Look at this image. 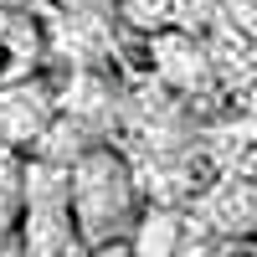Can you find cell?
Returning <instances> with one entry per match:
<instances>
[{
	"instance_id": "cell-1",
	"label": "cell",
	"mask_w": 257,
	"mask_h": 257,
	"mask_svg": "<svg viewBox=\"0 0 257 257\" xmlns=\"http://www.w3.org/2000/svg\"><path fill=\"white\" fill-rule=\"evenodd\" d=\"M67 201H72V221H77L82 247L118 242L144 216L139 185L128 175V165L113 155V149H103V144L82 149V155L67 165Z\"/></svg>"
},
{
	"instance_id": "cell-2",
	"label": "cell",
	"mask_w": 257,
	"mask_h": 257,
	"mask_svg": "<svg viewBox=\"0 0 257 257\" xmlns=\"http://www.w3.org/2000/svg\"><path fill=\"white\" fill-rule=\"evenodd\" d=\"M21 242L26 257H82L72 201H67V165L62 160H31L26 165V211H21Z\"/></svg>"
},
{
	"instance_id": "cell-3",
	"label": "cell",
	"mask_w": 257,
	"mask_h": 257,
	"mask_svg": "<svg viewBox=\"0 0 257 257\" xmlns=\"http://www.w3.org/2000/svg\"><path fill=\"white\" fill-rule=\"evenodd\" d=\"M52 128V88L41 77H16L0 88V144L31 149Z\"/></svg>"
},
{
	"instance_id": "cell-4",
	"label": "cell",
	"mask_w": 257,
	"mask_h": 257,
	"mask_svg": "<svg viewBox=\"0 0 257 257\" xmlns=\"http://www.w3.org/2000/svg\"><path fill=\"white\" fill-rule=\"evenodd\" d=\"M206 226L216 231V237L237 242V237H257V185L252 180H226L216 196L201 206Z\"/></svg>"
},
{
	"instance_id": "cell-5",
	"label": "cell",
	"mask_w": 257,
	"mask_h": 257,
	"mask_svg": "<svg viewBox=\"0 0 257 257\" xmlns=\"http://www.w3.org/2000/svg\"><path fill=\"white\" fill-rule=\"evenodd\" d=\"M155 62H160V72L175 82V88H206L211 82V62L206 52L196 47V36H185V31H160L155 36Z\"/></svg>"
},
{
	"instance_id": "cell-6",
	"label": "cell",
	"mask_w": 257,
	"mask_h": 257,
	"mask_svg": "<svg viewBox=\"0 0 257 257\" xmlns=\"http://www.w3.org/2000/svg\"><path fill=\"white\" fill-rule=\"evenodd\" d=\"M26 149L0 144V237H11L26 211Z\"/></svg>"
},
{
	"instance_id": "cell-7",
	"label": "cell",
	"mask_w": 257,
	"mask_h": 257,
	"mask_svg": "<svg viewBox=\"0 0 257 257\" xmlns=\"http://www.w3.org/2000/svg\"><path fill=\"white\" fill-rule=\"evenodd\" d=\"M175 242H180V216L144 211L128 231V257H175Z\"/></svg>"
},
{
	"instance_id": "cell-8",
	"label": "cell",
	"mask_w": 257,
	"mask_h": 257,
	"mask_svg": "<svg viewBox=\"0 0 257 257\" xmlns=\"http://www.w3.org/2000/svg\"><path fill=\"white\" fill-rule=\"evenodd\" d=\"M216 16H226V26L257 47V0H216Z\"/></svg>"
},
{
	"instance_id": "cell-9",
	"label": "cell",
	"mask_w": 257,
	"mask_h": 257,
	"mask_svg": "<svg viewBox=\"0 0 257 257\" xmlns=\"http://www.w3.org/2000/svg\"><path fill=\"white\" fill-rule=\"evenodd\" d=\"M123 11H128V21L144 26V31H165L170 16H175V0H128Z\"/></svg>"
},
{
	"instance_id": "cell-10",
	"label": "cell",
	"mask_w": 257,
	"mask_h": 257,
	"mask_svg": "<svg viewBox=\"0 0 257 257\" xmlns=\"http://www.w3.org/2000/svg\"><path fill=\"white\" fill-rule=\"evenodd\" d=\"M88 257H128V237H118V242H98V247H88Z\"/></svg>"
},
{
	"instance_id": "cell-11",
	"label": "cell",
	"mask_w": 257,
	"mask_h": 257,
	"mask_svg": "<svg viewBox=\"0 0 257 257\" xmlns=\"http://www.w3.org/2000/svg\"><path fill=\"white\" fill-rule=\"evenodd\" d=\"M6 62H11V57H6V47H0V77H6Z\"/></svg>"
}]
</instances>
